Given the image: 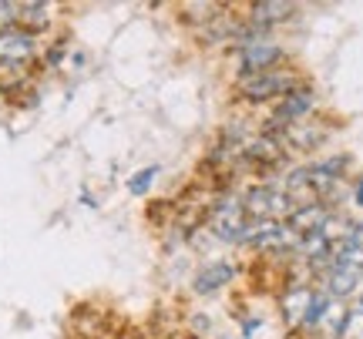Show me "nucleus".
Instances as JSON below:
<instances>
[{"instance_id": "20e7f679", "label": "nucleus", "mask_w": 363, "mask_h": 339, "mask_svg": "<svg viewBox=\"0 0 363 339\" xmlns=\"http://www.w3.org/2000/svg\"><path fill=\"white\" fill-rule=\"evenodd\" d=\"M34 54V34L24 27H7L0 30V61L7 64H21Z\"/></svg>"}, {"instance_id": "2eb2a0df", "label": "nucleus", "mask_w": 363, "mask_h": 339, "mask_svg": "<svg viewBox=\"0 0 363 339\" xmlns=\"http://www.w3.org/2000/svg\"><path fill=\"white\" fill-rule=\"evenodd\" d=\"M340 339H363V313H350L340 329Z\"/></svg>"}, {"instance_id": "f3484780", "label": "nucleus", "mask_w": 363, "mask_h": 339, "mask_svg": "<svg viewBox=\"0 0 363 339\" xmlns=\"http://www.w3.org/2000/svg\"><path fill=\"white\" fill-rule=\"evenodd\" d=\"M357 313H363V299H360V309H357Z\"/></svg>"}, {"instance_id": "9d476101", "label": "nucleus", "mask_w": 363, "mask_h": 339, "mask_svg": "<svg viewBox=\"0 0 363 339\" xmlns=\"http://www.w3.org/2000/svg\"><path fill=\"white\" fill-rule=\"evenodd\" d=\"M360 282V272H353V269H333L330 275V292L333 296H350L353 289Z\"/></svg>"}, {"instance_id": "9b49d317", "label": "nucleus", "mask_w": 363, "mask_h": 339, "mask_svg": "<svg viewBox=\"0 0 363 339\" xmlns=\"http://www.w3.org/2000/svg\"><path fill=\"white\" fill-rule=\"evenodd\" d=\"M326 309H330V299L320 296V292H313L310 309H306V316H303V326H320V323H323V316H326Z\"/></svg>"}, {"instance_id": "f257e3e1", "label": "nucleus", "mask_w": 363, "mask_h": 339, "mask_svg": "<svg viewBox=\"0 0 363 339\" xmlns=\"http://www.w3.org/2000/svg\"><path fill=\"white\" fill-rule=\"evenodd\" d=\"M242 209L246 215L252 219H262V222H279V219H289L296 205H293V198L279 192V188H269V185H262V188H252L242 202Z\"/></svg>"}, {"instance_id": "ddd939ff", "label": "nucleus", "mask_w": 363, "mask_h": 339, "mask_svg": "<svg viewBox=\"0 0 363 339\" xmlns=\"http://www.w3.org/2000/svg\"><path fill=\"white\" fill-rule=\"evenodd\" d=\"M347 309H343V306H333V302H330V309H326V316H323V326L330 329V333H333V336H340V329H343V323H347Z\"/></svg>"}, {"instance_id": "6e6552de", "label": "nucleus", "mask_w": 363, "mask_h": 339, "mask_svg": "<svg viewBox=\"0 0 363 339\" xmlns=\"http://www.w3.org/2000/svg\"><path fill=\"white\" fill-rule=\"evenodd\" d=\"M310 299H313L310 289H293V292H286L283 319L289 323V326H299V323H303V316H306V309H310Z\"/></svg>"}, {"instance_id": "39448f33", "label": "nucleus", "mask_w": 363, "mask_h": 339, "mask_svg": "<svg viewBox=\"0 0 363 339\" xmlns=\"http://www.w3.org/2000/svg\"><path fill=\"white\" fill-rule=\"evenodd\" d=\"M235 265L233 262H212L202 272L195 275V292H219L225 282H233Z\"/></svg>"}, {"instance_id": "f03ea898", "label": "nucleus", "mask_w": 363, "mask_h": 339, "mask_svg": "<svg viewBox=\"0 0 363 339\" xmlns=\"http://www.w3.org/2000/svg\"><path fill=\"white\" fill-rule=\"evenodd\" d=\"M246 98L252 101H266V98H276V94H286L293 88V74H286V71H262V74H249L242 78L239 84Z\"/></svg>"}, {"instance_id": "dca6fc26", "label": "nucleus", "mask_w": 363, "mask_h": 339, "mask_svg": "<svg viewBox=\"0 0 363 339\" xmlns=\"http://www.w3.org/2000/svg\"><path fill=\"white\" fill-rule=\"evenodd\" d=\"M13 17H17V7H13V4H0V27L11 24Z\"/></svg>"}, {"instance_id": "0eeeda50", "label": "nucleus", "mask_w": 363, "mask_h": 339, "mask_svg": "<svg viewBox=\"0 0 363 339\" xmlns=\"http://www.w3.org/2000/svg\"><path fill=\"white\" fill-rule=\"evenodd\" d=\"M326 222V209L323 205H316V202H310V205H296V212L289 215V229L296 235H310V232H316L320 225Z\"/></svg>"}, {"instance_id": "4468645a", "label": "nucleus", "mask_w": 363, "mask_h": 339, "mask_svg": "<svg viewBox=\"0 0 363 339\" xmlns=\"http://www.w3.org/2000/svg\"><path fill=\"white\" fill-rule=\"evenodd\" d=\"M155 175H158V168H142L128 182V192H131V195H145V192L152 188V182H155Z\"/></svg>"}, {"instance_id": "f8f14e48", "label": "nucleus", "mask_w": 363, "mask_h": 339, "mask_svg": "<svg viewBox=\"0 0 363 339\" xmlns=\"http://www.w3.org/2000/svg\"><path fill=\"white\" fill-rule=\"evenodd\" d=\"M17 17L24 21V24H30V27H40V24H48V4H24V7H17Z\"/></svg>"}, {"instance_id": "1a4fd4ad", "label": "nucleus", "mask_w": 363, "mask_h": 339, "mask_svg": "<svg viewBox=\"0 0 363 339\" xmlns=\"http://www.w3.org/2000/svg\"><path fill=\"white\" fill-rule=\"evenodd\" d=\"M293 13V7L289 4H256L252 7V27H269V24H279V21H286Z\"/></svg>"}, {"instance_id": "423d86ee", "label": "nucleus", "mask_w": 363, "mask_h": 339, "mask_svg": "<svg viewBox=\"0 0 363 339\" xmlns=\"http://www.w3.org/2000/svg\"><path fill=\"white\" fill-rule=\"evenodd\" d=\"M310 111H313V94L293 91V94H286V101L276 111V125H296L299 117H306Z\"/></svg>"}, {"instance_id": "7ed1b4c3", "label": "nucleus", "mask_w": 363, "mask_h": 339, "mask_svg": "<svg viewBox=\"0 0 363 339\" xmlns=\"http://www.w3.org/2000/svg\"><path fill=\"white\" fill-rule=\"evenodd\" d=\"M279 57H283V47H279V44L256 40V44H246V47L239 51V67H242L246 74H262V71H269Z\"/></svg>"}]
</instances>
